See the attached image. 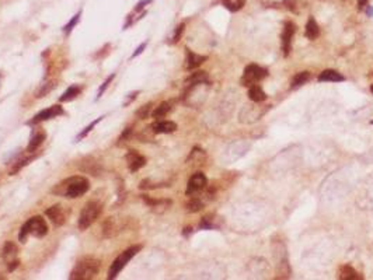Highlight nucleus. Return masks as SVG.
<instances>
[{
	"label": "nucleus",
	"instance_id": "nucleus-1",
	"mask_svg": "<svg viewBox=\"0 0 373 280\" xmlns=\"http://www.w3.org/2000/svg\"><path fill=\"white\" fill-rule=\"evenodd\" d=\"M89 189V180L84 177H80V175H75V177L66 178L62 182H59L58 185H55L51 189V193L57 195V196H64L68 199H75V198L83 196Z\"/></svg>",
	"mask_w": 373,
	"mask_h": 280
},
{
	"label": "nucleus",
	"instance_id": "nucleus-2",
	"mask_svg": "<svg viewBox=\"0 0 373 280\" xmlns=\"http://www.w3.org/2000/svg\"><path fill=\"white\" fill-rule=\"evenodd\" d=\"M101 262L93 256H84L77 262L76 266L73 268L70 273V280H91L100 272Z\"/></svg>",
	"mask_w": 373,
	"mask_h": 280
},
{
	"label": "nucleus",
	"instance_id": "nucleus-3",
	"mask_svg": "<svg viewBox=\"0 0 373 280\" xmlns=\"http://www.w3.org/2000/svg\"><path fill=\"white\" fill-rule=\"evenodd\" d=\"M48 224L41 216H34V217L28 218L26 223L23 224V227L20 229L19 233V241L20 243H26L27 238L30 236L35 237V238H42L48 234Z\"/></svg>",
	"mask_w": 373,
	"mask_h": 280
},
{
	"label": "nucleus",
	"instance_id": "nucleus-4",
	"mask_svg": "<svg viewBox=\"0 0 373 280\" xmlns=\"http://www.w3.org/2000/svg\"><path fill=\"white\" fill-rule=\"evenodd\" d=\"M140 249H142V245H133L131 248H128L127 251H124L122 254L115 258V261L111 263V266H110V270H108V279L113 280L115 279L118 274L122 272V269L125 268L128 265V262L132 259L133 256L138 255V252H139Z\"/></svg>",
	"mask_w": 373,
	"mask_h": 280
},
{
	"label": "nucleus",
	"instance_id": "nucleus-5",
	"mask_svg": "<svg viewBox=\"0 0 373 280\" xmlns=\"http://www.w3.org/2000/svg\"><path fill=\"white\" fill-rule=\"evenodd\" d=\"M102 212V205L100 202L91 200L89 203H86L83 207L80 217H79V229L80 230H87L91 224L94 223L98 218V216Z\"/></svg>",
	"mask_w": 373,
	"mask_h": 280
},
{
	"label": "nucleus",
	"instance_id": "nucleus-6",
	"mask_svg": "<svg viewBox=\"0 0 373 280\" xmlns=\"http://www.w3.org/2000/svg\"><path fill=\"white\" fill-rule=\"evenodd\" d=\"M267 76H268V72H267L265 69L259 68L257 65H250V66H247L246 70H244V75H243L241 83H243V86H248V87H250V86L255 84L257 81L265 79Z\"/></svg>",
	"mask_w": 373,
	"mask_h": 280
},
{
	"label": "nucleus",
	"instance_id": "nucleus-7",
	"mask_svg": "<svg viewBox=\"0 0 373 280\" xmlns=\"http://www.w3.org/2000/svg\"><path fill=\"white\" fill-rule=\"evenodd\" d=\"M3 259L5 262L7 263V269L10 270V272H13L14 269L19 266V248H17V245L12 241H7L5 244V248H3Z\"/></svg>",
	"mask_w": 373,
	"mask_h": 280
},
{
	"label": "nucleus",
	"instance_id": "nucleus-8",
	"mask_svg": "<svg viewBox=\"0 0 373 280\" xmlns=\"http://www.w3.org/2000/svg\"><path fill=\"white\" fill-rule=\"evenodd\" d=\"M206 185H208V180H206L205 174H202V173H195V174L191 177L190 181H188L185 193L188 196H194L196 193L202 192L203 189L206 188Z\"/></svg>",
	"mask_w": 373,
	"mask_h": 280
},
{
	"label": "nucleus",
	"instance_id": "nucleus-9",
	"mask_svg": "<svg viewBox=\"0 0 373 280\" xmlns=\"http://www.w3.org/2000/svg\"><path fill=\"white\" fill-rule=\"evenodd\" d=\"M65 111L64 108L61 105H52L49 108H46L44 111L38 112L34 118L28 122V125H38L41 122H45V121H49V119L57 118V117H61L64 115Z\"/></svg>",
	"mask_w": 373,
	"mask_h": 280
},
{
	"label": "nucleus",
	"instance_id": "nucleus-10",
	"mask_svg": "<svg viewBox=\"0 0 373 280\" xmlns=\"http://www.w3.org/2000/svg\"><path fill=\"white\" fill-rule=\"evenodd\" d=\"M125 160H127V165L131 173H136L146 165V157L142 156L138 150H129L125 156Z\"/></svg>",
	"mask_w": 373,
	"mask_h": 280
},
{
	"label": "nucleus",
	"instance_id": "nucleus-11",
	"mask_svg": "<svg viewBox=\"0 0 373 280\" xmlns=\"http://www.w3.org/2000/svg\"><path fill=\"white\" fill-rule=\"evenodd\" d=\"M296 31V25L288 21L284 27V32H282V53L284 56L289 55L292 48V38H293V34Z\"/></svg>",
	"mask_w": 373,
	"mask_h": 280
},
{
	"label": "nucleus",
	"instance_id": "nucleus-12",
	"mask_svg": "<svg viewBox=\"0 0 373 280\" xmlns=\"http://www.w3.org/2000/svg\"><path fill=\"white\" fill-rule=\"evenodd\" d=\"M45 214L55 226H64L65 221H66V214H65L64 207L61 205L51 206L49 209H46Z\"/></svg>",
	"mask_w": 373,
	"mask_h": 280
},
{
	"label": "nucleus",
	"instance_id": "nucleus-13",
	"mask_svg": "<svg viewBox=\"0 0 373 280\" xmlns=\"http://www.w3.org/2000/svg\"><path fill=\"white\" fill-rule=\"evenodd\" d=\"M150 129L153 131V133L156 135H163V133H173L177 129V125L173 121H160V122H156L150 126Z\"/></svg>",
	"mask_w": 373,
	"mask_h": 280
},
{
	"label": "nucleus",
	"instance_id": "nucleus-14",
	"mask_svg": "<svg viewBox=\"0 0 373 280\" xmlns=\"http://www.w3.org/2000/svg\"><path fill=\"white\" fill-rule=\"evenodd\" d=\"M205 61H206V56L198 55V53H194V52L187 49V69L188 70H194V69L199 68Z\"/></svg>",
	"mask_w": 373,
	"mask_h": 280
},
{
	"label": "nucleus",
	"instance_id": "nucleus-15",
	"mask_svg": "<svg viewBox=\"0 0 373 280\" xmlns=\"http://www.w3.org/2000/svg\"><path fill=\"white\" fill-rule=\"evenodd\" d=\"M45 137H46V133H45L44 131L35 132V133L31 136V140H30L28 146H27V151H28V153H34L41 144L44 143Z\"/></svg>",
	"mask_w": 373,
	"mask_h": 280
},
{
	"label": "nucleus",
	"instance_id": "nucleus-16",
	"mask_svg": "<svg viewBox=\"0 0 373 280\" xmlns=\"http://www.w3.org/2000/svg\"><path fill=\"white\" fill-rule=\"evenodd\" d=\"M338 279L341 280H356L362 279V276L358 274V272L355 270L351 265H344L338 270Z\"/></svg>",
	"mask_w": 373,
	"mask_h": 280
},
{
	"label": "nucleus",
	"instance_id": "nucleus-17",
	"mask_svg": "<svg viewBox=\"0 0 373 280\" xmlns=\"http://www.w3.org/2000/svg\"><path fill=\"white\" fill-rule=\"evenodd\" d=\"M248 98L254 102H261V101L267 100V94L264 93V90L257 86V84H253L248 88Z\"/></svg>",
	"mask_w": 373,
	"mask_h": 280
},
{
	"label": "nucleus",
	"instance_id": "nucleus-18",
	"mask_svg": "<svg viewBox=\"0 0 373 280\" xmlns=\"http://www.w3.org/2000/svg\"><path fill=\"white\" fill-rule=\"evenodd\" d=\"M80 93H82V87H80V86H70V87L59 97V101H61V102H69V101H73L75 98H77V95H80Z\"/></svg>",
	"mask_w": 373,
	"mask_h": 280
},
{
	"label": "nucleus",
	"instance_id": "nucleus-19",
	"mask_svg": "<svg viewBox=\"0 0 373 280\" xmlns=\"http://www.w3.org/2000/svg\"><path fill=\"white\" fill-rule=\"evenodd\" d=\"M208 80V73L206 72H195L187 79V86H199V84H203Z\"/></svg>",
	"mask_w": 373,
	"mask_h": 280
},
{
	"label": "nucleus",
	"instance_id": "nucleus-20",
	"mask_svg": "<svg viewBox=\"0 0 373 280\" xmlns=\"http://www.w3.org/2000/svg\"><path fill=\"white\" fill-rule=\"evenodd\" d=\"M118 226L115 224V220L114 217H108L104 224H102V233H104V237H114L117 233H118Z\"/></svg>",
	"mask_w": 373,
	"mask_h": 280
},
{
	"label": "nucleus",
	"instance_id": "nucleus-21",
	"mask_svg": "<svg viewBox=\"0 0 373 280\" xmlns=\"http://www.w3.org/2000/svg\"><path fill=\"white\" fill-rule=\"evenodd\" d=\"M306 37L309 38V39H316L318 37V34H320V30H318V25L317 23L314 21L313 17H310L309 21H307V24H306Z\"/></svg>",
	"mask_w": 373,
	"mask_h": 280
},
{
	"label": "nucleus",
	"instance_id": "nucleus-22",
	"mask_svg": "<svg viewBox=\"0 0 373 280\" xmlns=\"http://www.w3.org/2000/svg\"><path fill=\"white\" fill-rule=\"evenodd\" d=\"M318 80L320 81H342L344 80V76L340 75L337 70H324L322 75L318 76Z\"/></svg>",
	"mask_w": 373,
	"mask_h": 280
},
{
	"label": "nucleus",
	"instance_id": "nucleus-23",
	"mask_svg": "<svg viewBox=\"0 0 373 280\" xmlns=\"http://www.w3.org/2000/svg\"><path fill=\"white\" fill-rule=\"evenodd\" d=\"M171 111V104L170 102H162L160 105L156 106V109L152 112V117L154 119L165 118L166 115Z\"/></svg>",
	"mask_w": 373,
	"mask_h": 280
},
{
	"label": "nucleus",
	"instance_id": "nucleus-24",
	"mask_svg": "<svg viewBox=\"0 0 373 280\" xmlns=\"http://www.w3.org/2000/svg\"><path fill=\"white\" fill-rule=\"evenodd\" d=\"M244 2L246 0H222V3H223V6L229 9L230 12H237V10H240L241 7L244 6Z\"/></svg>",
	"mask_w": 373,
	"mask_h": 280
},
{
	"label": "nucleus",
	"instance_id": "nucleus-25",
	"mask_svg": "<svg viewBox=\"0 0 373 280\" xmlns=\"http://www.w3.org/2000/svg\"><path fill=\"white\" fill-rule=\"evenodd\" d=\"M309 79H310L309 72H300V73H297V75L293 77V80H292V87L293 88L299 87V86L304 84Z\"/></svg>",
	"mask_w": 373,
	"mask_h": 280
},
{
	"label": "nucleus",
	"instance_id": "nucleus-26",
	"mask_svg": "<svg viewBox=\"0 0 373 280\" xmlns=\"http://www.w3.org/2000/svg\"><path fill=\"white\" fill-rule=\"evenodd\" d=\"M102 118H104V117H100V118H97V119H95V121H93V122H91V124H90L89 126H86V128H84V131H83L82 133H80V135H79V136L76 137V140H77V142H80V140H82L83 137H86V136H87V135H89L90 132L93 131V128H94L95 125L98 124V122H101Z\"/></svg>",
	"mask_w": 373,
	"mask_h": 280
},
{
	"label": "nucleus",
	"instance_id": "nucleus-27",
	"mask_svg": "<svg viewBox=\"0 0 373 280\" xmlns=\"http://www.w3.org/2000/svg\"><path fill=\"white\" fill-rule=\"evenodd\" d=\"M203 207V203L199 199H191L188 203H187V210L191 213L199 212Z\"/></svg>",
	"mask_w": 373,
	"mask_h": 280
},
{
	"label": "nucleus",
	"instance_id": "nucleus-28",
	"mask_svg": "<svg viewBox=\"0 0 373 280\" xmlns=\"http://www.w3.org/2000/svg\"><path fill=\"white\" fill-rule=\"evenodd\" d=\"M150 111H152V104H146V105L140 106L139 109L136 111V117L139 119H146L149 115H150Z\"/></svg>",
	"mask_w": 373,
	"mask_h": 280
},
{
	"label": "nucleus",
	"instance_id": "nucleus-29",
	"mask_svg": "<svg viewBox=\"0 0 373 280\" xmlns=\"http://www.w3.org/2000/svg\"><path fill=\"white\" fill-rule=\"evenodd\" d=\"M79 20H80V13H77L76 16H73V19L70 20L69 23L65 25V27H64L65 34H70V32H72V30L75 28V25L79 23Z\"/></svg>",
	"mask_w": 373,
	"mask_h": 280
},
{
	"label": "nucleus",
	"instance_id": "nucleus-30",
	"mask_svg": "<svg viewBox=\"0 0 373 280\" xmlns=\"http://www.w3.org/2000/svg\"><path fill=\"white\" fill-rule=\"evenodd\" d=\"M54 87H55V83H54V81H49V83L44 84V86L41 87V90L37 93V98H42V97H45V95L49 93Z\"/></svg>",
	"mask_w": 373,
	"mask_h": 280
},
{
	"label": "nucleus",
	"instance_id": "nucleus-31",
	"mask_svg": "<svg viewBox=\"0 0 373 280\" xmlns=\"http://www.w3.org/2000/svg\"><path fill=\"white\" fill-rule=\"evenodd\" d=\"M132 132H133L132 128H127V129H125V132H124V133H122V135L120 136V142H118V146L127 143L128 140H129V139L132 137Z\"/></svg>",
	"mask_w": 373,
	"mask_h": 280
},
{
	"label": "nucleus",
	"instance_id": "nucleus-32",
	"mask_svg": "<svg viewBox=\"0 0 373 280\" xmlns=\"http://www.w3.org/2000/svg\"><path fill=\"white\" fill-rule=\"evenodd\" d=\"M114 79H115V75H111L110 77H107V80L102 83V86L100 87V90H98V93H97V98H100V97H101L102 94H104V91L107 90V87L110 86V84H111V83H113V80H114Z\"/></svg>",
	"mask_w": 373,
	"mask_h": 280
},
{
	"label": "nucleus",
	"instance_id": "nucleus-33",
	"mask_svg": "<svg viewBox=\"0 0 373 280\" xmlns=\"http://www.w3.org/2000/svg\"><path fill=\"white\" fill-rule=\"evenodd\" d=\"M184 27L185 25L184 24H180L177 27V30H176V34H174V37H173V44H176V42H178L180 41V38H181V35H183V32H184Z\"/></svg>",
	"mask_w": 373,
	"mask_h": 280
},
{
	"label": "nucleus",
	"instance_id": "nucleus-34",
	"mask_svg": "<svg viewBox=\"0 0 373 280\" xmlns=\"http://www.w3.org/2000/svg\"><path fill=\"white\" fill-rule=\"evenodd\" d=\"M146 45H147V42H143V44H140L139 45V48H138V49H136V50H135V52H133V55L131 56V58H132V59H133V58H136V56H139L140 53L143 52V49H145V48H146Z\"/></svg>",
	"mask_w": 373,
	"mask_h": 280
},
{
	"label": "nucleus",
	"instance_id": "nucleus-35",
	"mask_svg": "<svg viewBox=\"0 0 373 280\" xmlns=\"http://www.w3.org/2000/svg\"><path fill=\"white\" fill-rule=\"evenodd\" d=\"M150 2H152V0H142V2H139V3H138V6H136V9H135V12H140V10H142L146 5H149Z\"/></svg>",
	"mask_w": 373,
	"mask_h": 280
},
{
	"label": "nucleus",
	"instance_id": "nucleus-36",
	"mask_svg": "<svg viewBox=\"0 0 373 280\" xmlns=\"http://www.w3.org/2000/svg\"><path fill=\"white\" fill-rule=\"evenodd\" d=\"M138 94H139V91H135V93H133V94H129L131 97H129V100H128L127 102H125V105H129V104H131V102H132V101L135 100L136 97H138Z\"/></svg>",
	"mask_w": 373,
	"mask_h": 280
},
{
	"label": "nucleus",
	"instance_id": "nucleus-37",
	"mask_svg": "<svg viewBox=\"0 0 373 280\" xmlns=\"http://www.w3.org/2000/svg\"><path fill=\"white\" fill-rule=\"evenodd\" d=\"M367 2H369V0H358V6H359V9H363V7L366 6Z\"/></svg>",
	"mask_w": 373,
	"mask_h": 280
},
{
	"label": "nucleus",
	"instance_id": "nucleus-38",
	"mask_svg": "<svg viewBox=\"0 0 373 280\" xmlns=\"http://www.w3.org/2000/svg\"><path fill=\"white\" fill-rule=\"evenodd\" d=\"M370 91H372V94H373V84H372V86H370Z\"/></svg>",
	"mask_w": 373,
	"mask_h": 280
},
{
	"label": "nucleus",
	"instance_id": "nucleus-39",
	"mask_svg": "<svg viewBox=\"0 0 373 280\" xmlns=\"http://www.w3.org/2000/svg\"><path fill=\"white\" fill-rule=\"evenodd\" d=\"M0 279H3V277H2V276H0Z\"/></svg>",
	"mask_w": 373,
	"mask_h": 280
},
{
	"label": "nucleus",
	"instance_id": "nucleus-40",
	"mask_svg": "<svg viewBox=\"0 0 373 280\" xmlns=\"http://www.w3.org/2000/svg\"><path fill=\"white\" fill-rule=\"evenodd\" d=\"M370 124H372V125H373V121H372V122H370Z\"/></svg>",
	"mask_w": 373,
	"mask_h": 280
},
{
	"label": "nucleus",
	"instance_id": "nucleus-41",
	"mask_svg": "<svg viewBox=\"0 0 373 280\" xmlns=\"http://www.w3.org/2000/svg\"><path fill=\"white\" fill-rule=\"evenodd\" d=\"M0 80H2V79H0Z\"/></svg>",
	"mask_w": 373,
	"mask_h": 280
}]
</instances>
